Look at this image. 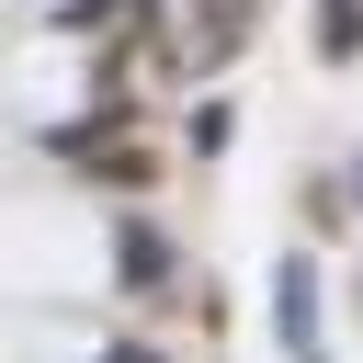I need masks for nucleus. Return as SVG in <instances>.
I'll list each match as a JSON object with an SVG mask.
<instances>
[{"label": "nucleus", "mask_w": 363, "mask_h": 363, "mask_svg": "<svg viewBox=\"0 0 363 363\" xmlns=\"http://www.w3.org/2000/svg\"><path fill=\"white\" fill-rule=\"evenodd\" d=\"M272 318H284V352H306V340H318V284H306V261H284V284H272Z\"/></svg>", "instance_id": "f257e3e1"}, {"label": "nucleus", "mask_w": 363, "mask_h": 363, "mask_svg": "<svg viewBox=\"0 0 363 363\" xmlns=\"http://www.w3.org/2000/svg\"><path fill=\"white\" fill-rule=\"evenodd\" d=\"M125 284H170V250H159V227H125Z\"/></svg>", "instance_id": "f03ea898"}]
</instances>
